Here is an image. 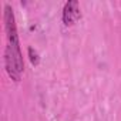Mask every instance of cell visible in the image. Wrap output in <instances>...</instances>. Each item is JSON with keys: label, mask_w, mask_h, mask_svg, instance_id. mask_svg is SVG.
Listing matches in <instances>:
<instances>
[{"label": "cell", "mask_w": 121, "mask_h": 121, "mask_svg": "<svg viewBox=\"0 0 121 121\" xmlns=\"http://www.w3.org/2000/svg\"><path fill=\"white\" fill-rule=\"evenodd\" d=\"M4 66H6V70H7L9 76L12 77V80L19 81L20 80V74L24 70V63H23L20 47H12V46L6 47Z\"/></svg>", "instance_id": "1"}, {"label": "cell", "mask_w": 121, "mask_h": 121, "mask_svg": "<svg viewBox=\"0 0 121 121\" xmlns=\"http://www.w3.org/2000/svg\"><path fill=\"white\" fill-rule=\"evenodd\" d=\"M27 53H29V58H30V63L33 66H37L40 63V57H39V53L33 48V47H29L27 48Z\"/></svg>", "instance_id": "4"}, {"label": "cell", "mask_w": 121, "mask_h": 121, "mask_svg": "<svg viewBox=\"0 0 121 121\" xmlns=\"http://www.w3.org/2000/svg\"><path fill=\"white\" fill-rule=\"evenodd\" d=\"M80 17H81V13H80L78 2L77 0H69L63 9V23L66 26H73Z\"/></svg>", "instance_id": "3"}, {"label": "cell", "mask_w": 121, "mask_h": 121, "mask_svg": "<svg viewBox=\"0 0 121 121\" xmlns=\"http://www.w3.org/2000/svg\"><path fill=\"white\" fill-rule=\"evenodd\" d=\"M4 29H6V36H7V46L12 47H20L19 43V34H17V27H16V22H14V14L13 10L9 4L4 6Z\"/></svg>", "instance_id": "2"}]
</instances>
